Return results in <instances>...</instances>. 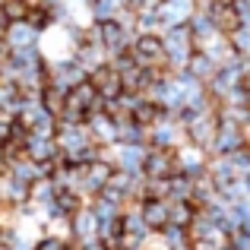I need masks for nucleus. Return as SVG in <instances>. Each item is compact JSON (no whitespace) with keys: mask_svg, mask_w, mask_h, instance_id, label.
I'll list each match as a JSON object with an SVG mask.
<instances>
[{"mask_svg":"<svg viewBox=\"0 0 250 250\" xmlns=\"http://www.w3.org/2000/svg\"><path fill=\"white\" fill-rule=\"evenodd\" d=\"M162 44H165V63L168 70H184L190 61V54L196 51V42L190 35V25H171L162 32Z\"/></svg>","mask_w":250,"mask_h":250,"instance_id":"f257e3e1","label":"nucleus"},{"mask_svg":"<svg viewBox=\"0 0 250 250\" xmlns=\"http://www.w3.org/2000/svg\"><path fill=\"white\" fill-rule=\"evenodd\" d=\"M130 57H133L140 67H168L165 63V44H162L159 32H136L133 42H130ZM174 73V70H171Z\"/></svg>","mask_w":250,"mask_h":250,"instance_id":"f03ea898","label":"nucleus"},{"mask_svg":"<svg viewBox=\"0 0 250 250\" xmlns=\"http://www.w3.org/2000/svg\"><path fill=\"white\" fill-rule=\"evenodd\" d=\"M133 35H136V25H124L121 19H104V22H98V38H102V48L108 51V57L130 51Z\"/></svg>","mask_w":250,"mask_h":250,"instance_id":"7ed1b4c3","label":"nucleus"},{"mask_svg":"<svg viewBox=\"0 0 250 250\" xmlns=\"http://www.w3.org/2000/svg\"><path fill=\"white\" fill-rule=\"evenodd\" d=\"M184 140H187V133H184L181 121L174 114H168V111L149 127V146H155V149H177Z\"/></svg>","mask_w":250,"mask_h":250,"instance_id":"20e7f679","label":"nucleus"},{"mask_svg":"<svg viewBox=\"0 0 250 250\" xmlns=\"http://www.w3.org/2000/svg\"><path fill=\"white\" fill-rule=\"evenodd\" d=\"M83 80H89V76H85V70L73 61V57L48 61V85H54V89H61V92H70L73 85H80Z\"/></svg>","mask_w":250,"mask_h":250,"instance_id":"39448f33","label":"nucleus"},{"mask_svg":"<svg viewBox=\"0 0 250 250\" xmlns=\"http://www.w3.org/2000/svg\"><path fill=\"white\" fill-rule=\"evenodd\" d=\"M174 165L177 171H184V174H190V177H196V174H203L209 165V152L203 146H193L190 140H184L181 146L174 149Z\"/></svg>","mask_w":250,"mask_h":250,"instance_id":"423d86ee","label":"nucleus"},{"mask_svg":"<svg viewBox=\"0 0 250 250\" xmlns=\"http://www.w3.org/2000/svg\"><path fill=\"white\" fill-rule=\"evenodd\" d=\"M6 48L10 51H22V48H38L42 44V32L29 22V19H16V22L6 25V35H3Z\"/></svg>","mask_w":250,"mask_h":250,"instance_id":"0eeeda50","label":"nucleus"},{"mask_svg":"<svg viewBox=\"0 0 250 250\" xmlns=\"http://www.w3.org/2000/svg\"><path fill=\"white\" fill-rule=\"evenodd\" d=\"M174 171H177L174 149H155V146H149L146 162H143V177H171Z\"/></svg>","mask_w":250,"mask_h":250,"instance_id":"6e6552de","label":"nucleus"},{"mask_svg":"<svg viewBox=\"0 0 250 250\" xmlns=\"http://www.w3.org/2000/svg\"><path fill=\"white\" fill-rule=\"evenodd\" d=\"M85 127H89V136H92L95 146H114L117 143V124L104 111H92L85 117Z\"/></svg>","mask_w":250,"mask_h":250,"instance_id":"1a4fd4ad","label":"nucleus"},{"mask_svg":"<svg viewBox=\"0 0 250 250\" xmlns=\"http://www.w3.org/2000/svg\"><path fill=\"white\" fill-rule=\"evenodd\" d=\"M193 13H196V0H162V6H159L162 32L171 29V25H184Z\"/></svg>","mask_w":250,"mask_h":250,"instance_id":"9d476101","label":"nucleus"},{"mask_svg":"<svg viewBox=\"0 0 250 250\" xmlns=\"http://www.w3.org/2000/svg\"><path fill=\"white\" fill-rule=\"evenodd\" d=\"M89 83L95 85V92H98V98L102 102H111V98H117L121 95V80H117V73H114V67L111 63H102V67H95L89 73Z\"/></svg>","mask_w":250,"mask_h":250,"instance_id":"9b49d317","label":"nucleus"},{"mask_svg":"<svg viewBox=\"0 0 250 250\" xmlns=\"http://www.w3.org/2000/svg\"><path fill=\"white\" fill-rule=\"evenodd\" d=\"M70 57H73V61H76V63H80V67L85 70V76H89L95 67L108 63V51H104L98 42H89V38H83V42L73 48V54H70Z\"/></svg>","mask_w":250,"mask_h":250,"instance_id":"f8f14e48","label":"nucleus"},{"mask_svg":"<svg viewBox=\"0 0 250 250\" xmlns=\"http://www.w3.org/2000/svg\"><path fill=\"white\" fill-rule=\"evenodd\" d=\"M98 238V219L89 206H83L80 212L70 219V241L73 244H85V241Z\"/></svg>","mask_w":250,"mask_h":250,"instance_id":"ddd939ff","label":"nucleus"},{"mask_svg":"<svg viewBox=\"0 0 250 250\" xmlns=\"http://www.w3.org/2000/svg\"><path fill=\"white\" fill-rule=\"evenodd\" d=\"M22 155H29L32 162H38V165H54L57 159H61V149H57L54 140H38V136H29L22 146Z\"/></svg>","mask_w":250,"mask_h":250,"instance_id":"4468645a","label":"nucleus"},{"mask_svg":"<svg viewBox=\"0 0 250 250\" xmlns=\"http://www.w3.org/2000/svg\"><path fill=\"white\" fill-rule=\"evenodd\" d=\"M140 212H143V222L149 225V231H162L168 225V200L149 196V200H143Z\"/></svg>","mask_w":250,"mask_h":250,"instance_id":"2eb2a0df","label":"nucleus"},{"mask_svg":"<svg viewBox=\"0 0 250 250\" xmlns=\"http://www.w3.org/2000/svg\"><path fill=\"white\" fill-rule=\"evenodd\" d=\"M54 196H57V187H54V181H51V174L38 177V181L29 187V203L38 209V212H48L51 203H54Z\"/></svg>","mask_w":250,"mask_h":250,"instance_id":"dca6fc26","label":"nucleus"},{"mask_svg":"<svg viewBox=\"0 0 250 250\" xmlns=\"http://www.w3.org/2000/svg\"><path fill=\"white\" fill-rule=\"evenodd\" d=\"M184 70H187V73L193 76V80H200L203 85H209V80H212V76L219 73V63H215L209 54H203V51H193Z\"/></svg>","mask_w":250,"mask_h":250,"instance_id":"f3484780","label":"nucleus"},{"mask_svg":"<svg viewBox=\"0 0 250 250\" xmlns=\"http://www.w3.org/2000/svg\"><path fill=\"white\" fill-rule=\"evenodd\" d=\"M209 19H212V25L222 32V35H228L231 29H238V13H234V6H225V3H209L206 10Z\"/></svg>","mask_w":250,"mask_h":250,"instance_id":"a211bd4d","label":"nucleus"},{"mask_svg":"<svg viewBox=\"0 0 250 250\" xmlns=\"http://www.w3.org/2000/svg\"><path fill=\"white\" fill-rule=\"evenodd\" d=\"M70 98H73L80 108H85V114H92V111H102V98H98V92H95V85H92L89 80H83L80 85H73V89L67 92Z\"/></svg>","mask_w":250,"mask_h":250,"instance_id":"6ab92c4d","label":"nucleus"},{"mask_svg":"<svg viewBox=\"0 0 250 250\" xmlns=\"http://www.w3.org/2000/svg\"><path fill=\"white\" fill-rule=\"evenodd\" d=\"M193 219H196V206L190 200H168V225L190 228Z\"/></svg>","mask_w":250,"mask_h":250,"instance_id":"aec40b11","label":"nucleus"},{"mask_svg":"<svg viewBox=\"0 0 250 250\" xmlns=\"http://www.w3.org/2000/svg\"><path fill=\"white\" fill-rule=\"evenodd\" d=\"M162 114H165V108H162L159 102H149V98H143V95H140V102H136V108H133V121L140 124V127H146V130H149Z\"/></svg>","mask_w":250,"mask_h":250,"instance_id":"412c9836","label":"nucleus"},{"mask_svg":"<svg viewBox=\"0 0 250 250\" xmlns=\"http://www.w3.org/2000/svg\"><path fill=\"white\" fill-rule=\"evenodd\" d=\"M190 196H193V177L184 171H174L168 177V200H190Z\"/></svg>","mask_w":250,"mask_h":250,"instance_id":"4be33fe9","label":"nucleus"},{"mask_svg":"<svg viewBox=\"0 0 250 250\" xmlns=\"http://www.w3.org/2000/svg\"><path fill=\"white\" fill-rule=\"evenodd\" d=\"M63 104H67V92L54 89V85H44V92H42V108L48 111L51 117H57V121H61Z\"/></svg>","mask_w":250,"mask_h":250,"instance_id":"5701e85b","label":"nucleus"},{"mask_svg":"<svg viewBox=\"0 0 250 250\" xmlns=\"http://www.w3.org/2000/svg\"><path fill=\"white\" fill-rule=\"evenodd\" d=\"M32 250H73V241L61 238V234H54V231H42L35 238V244H32Z\"/></svg>","mask_w":250,"mask_h":250,"instance_id":"b1692460","label":"nucleus"},{"mask_svg":"<svg viewBox=\"0 0 250 250\" xmlns=\"http://www.w3.org/2000/svg\"><path fill=\"white\" fill-rule=\"evenodd\" d=\"M228 44H231V51L238 57H250V29H244V25L231 29L228 32Z\"/></svg>","mask_w":250,"mask_h":250,"instance_id":"393cba45","label":"nucleus"},{"mask_svg":"<svg viewBox=\"0 0 250 250\" xmlns=\"http://www.w3.org/2000/svg\"><path fill=\"white\" fill-rule=\"evenodd\" d=\"M29 0H3L0 3V10H3V16L10 19V22H16V19H25L29 16Z\"/></svg>","mask_w":250,"mask_h":250,"instance_id":"a878e982","label":"nucleus"},{"mask_svg":"<svg viewBox=\"0 0 250 250\" xmlns=\"http://www.w3.org/2000/svg\"><path fill=\"white\" fill-rule=\"evenodd\" d=\"M13 121H16L13 114H6V111H0V146H3L6 140H13Z\"/></svg>","mask_w":250,"mask_h":250,"instance_id":"bb28decb","label":"nucleus"},{"mask_svg":"<svg viewBox=\"0 0 250 250\" xmlns=\"http://www.w3.org/2000/svg\"><path fill=\"white\" fill-rule=\"evenodd\" d=\"M76 3H89V0H76Z\"/></svg>","mask_w":250,"mask_h":250,"instance_id":"cd10ccee","label":"nucleus"},{"mask_svg":"<svg viewBox=\"0 0 250 250\" xmlns=\"http://www.w3.org/2000/svg\"><path fill=\"white\" fill-rule=\"evenodd\" d=\"M244 3H247V6H250V0H244Z\"/></svg>","mask_w":250,"mask_h":250,"instance_id":"c85d7f7f","label":"nucleus"}]
</instances>
